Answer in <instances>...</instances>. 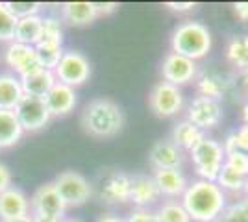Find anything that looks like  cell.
<instances>
[{
    "instance_id": "6da1fadb",
    "label": "cell",
    "mask_w": 248,
    "mask_h": 222,
    "mask_svg": "<svg viewBox=\"0 0 248 222\" xmlns=\"http://www.w3.org/2000/svg\"><path fill=\"white\" fill-rule=\"evenodd\" d=\"M226 192L215 181L195 180L182 194V206L193 222H218L226 211Z\"/></svg>"
},
{
    "instance_id": "7a4b0ae2",
    "label": "cell",
    "mask_w": 248,
    "mask_h": 222,
    "mask_svg": "<svg viewBox=\"0 0 248 222\" xmlns=\"http://www.w3.org/2000/svg\"><path fill=\"white\" fill-rule=\"evenodd\" d=\"M82 128L85 133L96 139L117 135L124 126V115L119 104L109 98H94L85 104L82 111Z\"/></svg>"
},
{
    "instance_id": "3957f363",
    "label": "cell",
    "mask_w": 248,
    "mask_h": 222,
    "mask_svg": "<svg viewBox=\"0 0 248 222\" xmlns=\"http://www.w3.org/2000/svg\"><path fill=\"white\" fill-rule=\"evenodd\" d=\"M170 52L180 54L193 61L206 58L211 50V32L206 24L197 21H184L170 35Z\"/></svg>"
},
{
    "instance_id": "277c9868",
    "label": "cell",
    "mask_w": 248,
    "mask_h": 222,
    "mask_svg": "<svg viewBox=\"0 0 248 222\" xmlns=\"http://www.w3.org/2000/svg\"><path fill=\"white\" fill-rule=\"evenodd\" d=\"M193 167L197 172L198 180H207L215 181L218 176V172L224 167V148L222 143H218L211 137H204L197 147L189 152Z\"/></svg>"
},
{
    "instance_id": "5b68a950",
    "label": "cell",
    "mask_w": 248,
    "mask_h": 222,
    "mask_svg": "<svg viewBox=\"0 0 248 222\" xmlns=\"http://www.w3.org/2000/svg\"><path fill=\"white\" fill-rule=\"evenodd\" d=\"M52 183H54L56 191L60 192V196H62V200L65 202L67 207L83 206L93 194V187H91L89 180L76 170L60 172Z\"/></svg>"
},
{
    "instance_id": "8992f818",
    "label": "cell",
    "mask_w": 248,
    "mask_h": 222,
    "mask_svg": "<svg viewBox=\"0 0 248 222\" xmlns=\"http://www.w3.org/2000/svg\"><path fill=\"white\" fill-rule=\"evenodd\" d=\"M56 82L69 87H80L91 78V63L89 59L78 50H65L58 67L52 71Z\"/></svg>"
},
{
    "instance_id": "52a82bcc",
    "label": "cell",
    "mask_w": 248,
    "mask_h": 222,
    "mask_svg": "<svg viewBox=\"0 0 248 222\" xmlns=\"http://www.w3.org/2000/svg\"><path fill=\"white\" fill-rule=\"evenodd\" d=\"M148 106L159 118L176 117L184 109V93L169 82H157L148 95Z\"/></svg>"
},
{
    "instance_id": "ba28073f",
    "label": "cell",
    "mask_w": 248,
    "mask_h": 222,
    "mask_svg": "<svg viewBox=\"0 0 248 222\" xmlns=\"http://www.w3.org/2000/svg\"><path fill=\"white\" fill-rule=\"evenodd\" d=\"M15 115L21 122L24 133L26 132H39L50 122V111L45 104V100L39 96L24 95L19 106L15 107Z\"/></svg>"
},
{
    "instance_id": "9c48e42d",
    "label": "cell",
    "mask_w": 248,
    "mask_h": 222,
    "mask_svg": "<svg viewBox=\"0 0 248 222\" xmlns=\"http://www.w3.org/2000/svg\"><path fill=\"white\" fill-rule=\"evenodd\" d=\"M187 120L193 122L202 132L213 130L222 120V106L217 100L206 96H195L187 106Z\"/></svg>"
},
{
    "instance_id": "30bf717a",
    "label": "cell",
    "mask_w": 248,
    "mask_h": 222,
    "mask_svg": "<svg viewBox=\"0 0 248 222\" xmlns=\"http://www.w3.org/2000/svg\"><path fill=\"white\" fill-rule=\"evenodd\" d=\"M4 61L13 71V74H17L19 78H26L30 74L39 73L43 69L39 59H37L35 48L15 41L8 44V48L4 52Z\"/></svg>"
},
{
    "instance_id": "8fae6325",
    "label": "cell",
    "mask_w": 248,
    "mask_h": 222,
    "mask_svg": "<svg viewBox=\"0 0 248 222\" xmlns=\"http://www.w3.org/2000/svg\"><path fill=\"white\" fill-rule=\"evenodd\" d=\"M161 76H163V82H169L176 87L186 85L198 76L197 61L184 58L180 54L169 52L161 61Z\"/></svg>"
},
{
    "instance_id": "7c38bea8",
    "label": "cell",
    "mask_w": 248,
    "mask_h": 222,
    "mask_svg": "<svg viewBox=\"0 0 248 222\" xmlns=\"http://www.w3.org/2000/svg\"><path fill=\"white\" fill-rule=\"evenodd\" d=\"M67 211V206L62 200L60 192L56 191L54 183L48 181L41 187H37L30 198V213L31 215H46V217H56L63 219Z\"/></svg>"
},
{
    "instance_id": "4fadbf2b",
    "label": "cell",
    "mask_w": 248,
    "mask_h": 222,
    "mask_svg": "<svg viewBox=\"0 0 248 222\" xmlns=\"http://www.w3.org/2000/svg\"><path fill=\"white\" fill-rule=\"evenodd\" d=\"M148 161L154 170L163 169H180L184 163V152L176 147L170 139H163L154 143L148 152Z\"/></svg>"
},
{
    "instance_id": "5bb4252c",
    "label": "cell",
    "mask_w": 248,
    "mask_h": 222,
    "mask_svg": "<svg viewBox=\"0 0 248 222\" xmlns=\"http://www.w3.org/2000/svg\"><path fill=\"white\" fill-rule=\"evenodd\" d=\"M43 100H45V104L48 107L52 118H54V117L69 115L71 111H74L76 102H78L76 91H74L73 87H69V85H65V84H60V82L54 84V87L45 95Z\"/></svg>"
},
{
    "instance_id": "9a60e30c",
    "label": "cell",
    "mask_w": 248,
    "mask_h": 222,
    "mask_svg": "<svg viewBox=\"0 0 248 222\" xmlns=\"http://www.w3.org/2000/svg\"><path fill=\"white\" fill-rule=\"evenodd\" d=\"M24 215H30V200L24 191L11 185L10 189L0 192V222Z\"/></svg>"
},
{
    "instance_id": "2e32d148",
    "label": "cell",
    "mask_w": 248,
    "mask_h": 222,
    "mask_svg": "<svg viewBox=\"0 0 248 222\" xmlns=\"http://www.w3.org/2000/svg\"><path fill=\"white\" fill-rule=\"evenodd\" d=\"M161 198V192L157 189L155 181L152 176H134L132 178V191H130V202L135 207H143L148 209L150 206H154L155 202Z\"/></svg>"
},
{
    "instance_id": "e0dca14e",
    "label": "cell",
    "mask_w": 248,
    "mask_h": 222,
    "mask_svg": "<svg viewBox=\"0 0 248 222\" xmlns=\"http://www.w3.org/2000/svg\"><path fill=\"white\" fill-rule=\"evenodd\" d=\"M130 191H132V176L124 172H115L108 176L102 183L100 198L106 204H124L130 202Z\"/></svg>"
},
{
    "instance_id": "ac0fdd59",
    "label": "cell",
    "mask_w": 248,
    "mask_h": 222,
    "mask_svg": "<svg viewBox=\"0 0 248 222\" xmlns=\"http://www.w3.org/2000/svg\"><path fill=\"white\" fill-rule=\"evenodd\" d=\"M154 181L157 185V189L161 192V196L167 198H178L186 192L187 181L186 174L180 169H163V170H154Z\"/></svg>"
},
{
    "instance_id": "d6986e66",
    "label": "cell",
    "mask_w": 248,
    "mask_h": 222,
    "mask_svg": "<svg viewBox=\"0 0 248 222\" xmlns=\"http://www.w3.org/2000/svg\"><path fill=\"white\" fill-rule=\"evenodd\" d=\"M62 21L71 26H87L98 19L94 2H65L60 8Z\"/></svg>"
},
{
    "instance_id": "ffe728a7",
    "label": "cell",
    "mask_w": 248,
    "mask_h": 222,
    "mask_svg": "<svg viewBox=\"0 0 248 222\" xmlns=\"http://www.w3.org/2000/svg\"><path fill=\"white\" fill-rule=\"evenodd\" d=\"M24 96L21 78L13 73H0V109L15 111Z\"/></svg>"
},
{
    "instance_id": "44dd1931",
    "label": "cell",
    "mask_w": 248,
    "mask_h": 222,
    "mask_svg": "<svg viewBox=\"0 0 248 222\" xmlns=\"http://www.w3.org/2000/svg\"><path fill=\"white\" fill-rule=\"evenodd\" d=\"M204 137H206V132H202L200 128H197L193 122H189L187 118L176 122L172 128V133H170V141L182 152H191Z\"/></svg>"
},
{
    "instance_id": "7402d4cb",
    "label": "cell",
    "mask_w": 248,
    "mask_h": 222,
    "mask_svg": "<svg viewBox=\"0 0 248 222\" xmlns=\"http://www.w3.org/2000/svg\"><path fill=\"white\" fill-rule=\"evenodd\" d=\"M228 89H230V82L217 73H202L197 76L198 96H206L218 102L220 98L226 96Z\"/></svg>"
},
{
    "instance_id": "603a6c76",
    "label": "cell",
    "mask_w": 248,
    "mask_h": 222,
    "mask_svg": "<svg viewBox=\"0 0 248 222\" xmlns=\"http://www.w3.org/2000/svg\"><path fill=\"white\" fill-rule=\"evenodd\" d=\"M22 135H24V130L15 111L0 109V150L15 147L22 139Z\"/></svg>"
},
{
    "instance_id": "cb8c5ba5",
    "label": "cell",
    "mask_w": 248,
    "mask_h": 222,
    "mask_svg": "<svg viewBox=\"0 0 248 222\" xmlns=\"http://www.w3.org/2000/svg\"><path fill=\"white\" fill-rule=\"evenodd\" d=\"M43 35V17L41 15H31V17H24L17 21V28H15V43H22L28 46H35L41 41Z\"/></svg>"
},
{
    "instance_id": "d4e9b609",
    "label": "cell",
    "mask_w": 248,
    "mask_h": 222,
    "mask_svg": "<svg viewBox=\"0 0 248 222\" xmlns=\"http://www.w3.org/2000/svg\"><path fill=\"white\" fill-rule=\"evenodd\" d=\"M21 84H22L24 95L45 98V95H46L52 87H54V84H56V76H54L52 71L41 69L39 73L30 74V76H26V78H21Z\"/></svg>"
},
{
    "instance_id": "484cf974",
    "label": "cell",
    "mask_w": 248,
    "mask_h": 222,
    "mask_svg": "<svg viewBox=\"0 0 248 222\" xmlns=\"http://www.w3.org/2000/svg\"><path fill=\"white\" fill-rule=\"evenodd\" d=\"M226 59L237 71L248 69V35H235L228 41Z\"/></svg>"
},
{
    "instance_id": "4316f807",
    "label": "cell",
    "mask_w": 248,
    "mask_h": 222,
    "mask_svg": "<svg viewBox=\"0 0 248 222\" xmlns=\"http://www.w3.org/2000/svg\"><path fill=\"white\" fill-rule=\"evenodd\" d=\"M33 48H35V54H37V59H39L41 67L46 69V71H54L58 67V63H60L63 52H65L63 44L46 41H39Z\"/></svg>"
},
{
    "instance_id": "83f0119b",
    "label": "cell",
    "mask_w": 248,
    "mask_h": 222,
    "mask_svg": "<svg viewBox=\"0 0 248 222\" xmlns=\"http://www.w3.org/2000/svg\"><path fill=\"white\" fill-rule=\"evenodd\" d=\"M155 217H157V222H193L186 207L182 206V202L178 200L163 202L155 211Z\"/></svg>"
},
{
    "instance_id": "f1b7e54d",
    "label": "cell",
    "mask_w": 248,
    "mask_h": 222,
    "mask_svg": "<svg viewBox=\"0 0 248 222\" xmlns=\"http://www.w3.org/2000/svg\"><path fill=\"white\" fill-rule=\"evenodd\" d=\"M215 183H217L224 192L239 194V192H243V187H245V176H241L237 172L230 170L228 167H222V170L218 172Z\"/></svg>"
},
{
    "instance_id": "f546056e",
    "label": "cell",
    "mask_w": 248,
    "mask_h": 222,
    "mask_svg": "<svg viewBox=\"0 0 248 222\" xmlns=\"http://www.w3.org/2000/svg\"><path fill=\"white\" fill-rule=\"evenodd\" d=\"M17 19L10 13L4 2H0V43H13L15 39Z\"/></svg>"
},
{
    "instance_id": "4dcf8cb0",
    "label": "cell",
    "mask_w": 248,
    "mask_h": 222,
    "mask_svg": "<svg viewBox=\"0 0 248 222\" xmlns=\"http://www.w3.org/2000/svg\"><path fill=\"white\" fill-rule=\"evenodd\" d=\"M41 41L63 44V28L60 19H56V17H43Z\"/></svg>"
},
{
    "instance_id": "1f68e13d",
    "label": "cell",
    "mask_w": 248,
    "mask_h": 222,
    "mask_svg": "<svg viewBox=\"0 0 248 222\" xmlns=\"http://www.w3.org/2000/svg\"><path fill=\"white\" fill-rule=\"evenodd\" d=\"M4 4L17 21L31 15H39V11L43 10V4L39 2H4Z\"/></svg>"
},
{
    "instance_id": "d6a6232c",
    "label": "cell",
    "mask_w": 248,
    "mask_h": 222,
    "mask_svg": "<svg viewBox=\"0 0 248 222\" xmlns=\"http://www.w3.org/2000/svg\"><path fill=\"white\" fill-rule=\"evenodd\" d=\"M224 167H228L230 170L237 172L241 176H248V154L247 152H241V150H233L226 154L224 158Z\"/></svg>"
},
{
    "instance_id": "836d02e7",
    "label": "cell",
    "mask_w": 248,
    "mask_h": 222,
    "mask_svg": "<svg viewBox=\"0 0 248 222\" xmlns=\"http://www.w3.org/2000/svg\"><path fill=\"white\" fill-rule=\"evenodd\" d=\"M126 222H157L154 211L150 209H143V207H135L134 211L130 213V217L126 219Z\"/></svg>"
},
{
    "instance_id": "e575fe53",
    "label": "cell",
    "mask_w": 248,
    "mask_h": 222,
    "mask_svg": "<svg viewBox=\"0 0 248 222\" xmlns=\"http://www.w3.org/2000/svg\"><path fill=\"white\" fill-rule=\"evenodd\" d=\"M235 135V143H237V150L247 152L248 154V124H243L237 132H233Z\"/></svg>"
},
{
    "instance_id": "d590c367",
    "label": "cell",
    "mask_w": 248,
    "mask_h": 222,
    "mask_svg": "<svg viewBox=\"0 0 248 222\" xmlns=\"http://www.w3.org/2000/svg\"><path fill=\"white\" fill-rule=\"evenodd\" d=\"M94 10L98 17H106L119 10V4L117 2H94Z\"/></svg>"
},
{
    "instance_id": "8d00e7d4",
    "label": "cell",
    "mask_w": 248,
    "mask_h": 222,
    "mask_svg": "<svg viewBox=\"0 0 248 222\" xmlns=\"http://www.w3.org/2000/svg\"><path fill=\"white\" fill-rule=\"evenodd\" d=\"M167 8L170 11H176V13H189L197 8L195 2H167Z\"/></svg>"
},
{
    "instance_id": "74e56055",
    "label": "cell",
    "mask_w": 248,
    "mask_h": 222,
    "mask_svg": "<svg viewBox=\"0 0 248 222\" xmlns=\"http://www.w3.org/2000/svg\"><path fill=\"white\" fill-rule=\"evenodd\" d=\"M11 172L10 169L4 165V163H0V192H4L6 189H10L11 187Z\"/></svg>"
},
{
    "instance_id": "f35d334b",
    "label": "cell",
    "mask_w": 248,
    "mask_h": 222,
    "mask_svg": "<svg viewBox=\"0 0 248 222\" xmlns=\"http://www.w3.org/2000/svg\"><path fill=\"white\" fill-rule=\"evenodd\" d=\"M233 13L241 22L248 24V2H235L233 4Z\"/></svg>"
},
{
    "instance_id": "ab89813d",
    "label": "cell",
    "mask_w": 248,
    "mask_h": 222,
    "mask_svg": "<svg viewBox=\"0 0 248 222\" xmlns=\"http://www.w3.org/2000/svg\"><path fill=\"white\" fill-rule=\"evenodd\" d=\"M222 148H224V154H230V152L237 150V143H235V135H233V132H232V133L222 141Z\"/></svg>"
},
{
    "instance_id": "60d3db41",
    "label": "cell",
    "mask_w": 248,
    "mask_h": 222,
    "mask_svg": "<svg viewBox=\"0 0 248 222\" xmlns=\"http://www.w3.org/2000/svg\"><path fill=\"white\" fill-rule=\"evenodd\" d=\"M63 219L56 217H46V215H31V222H62Z\"/></svg>"
},
{
    "instance_id": "b9f144b4",
    "label": "cell",
    "mask_w": 248,
    "mask_h": 222,
    "mask_svg": "<svg viewBox=\"0 0 248 222\" xmlns=\"http://www.w3.org/2000/svg\"><path fill=\"white\" fill-rule=\"evenodd\" d=\"M96 222H126L124 219H121L119 215H113V213H106V215H102L100 219Z\"/></svg>"
},
{
    "instance_id": "7bdbcfd3",
    "label": "cell",
    "mask_w": 248,
    "mask_h": 222,
    "mask_svg": "<svg viewBox=\"0 0 248 222\" xmlns=\"http://www.w3.org/2000/svg\"><path fill=\"white\" fill-rule=\"evenodd\" d=\"M239 80H241V85H243V89L247 91V95H248V69L239 71Z\"/></svg>"
},
{
    "instance_id": "ee69618b",
    "label": "cell",
    "mask_w": 248,
    "mask_h": 222,
    "mask_svg": "<svg viewBox=\"0 0 248 222\" xmlns=\"http://www.w3.org/2000/svg\"><path fill=\"white\" fill-rule=\"evenodd\" d=\"M2 222H31V215H24V217H17V219H10V221Z\"/></svg>"
},
{
    "instance_id": "f6af8a7d",
    "label": "cell",
    "mask_w": 248,
    "mask_h": 222,
    "mask_svg": "<svg viewBox=\"0 0 248 222\" xmlns=\"http://www.w3.org/2000/svg\"><path fill=\"white\" fill-rule=\"evenodd\" d=\"M243 192L247 194V198H248V176L245 178V187H243Z\"/></svg>"
},
{
    "instance_id": "bcb514c9",
    "label": "cell",
    "mask_w": 248,
    "mask_h": 222,
    "mask_svg": "<svg viewBox=\"0 0 248 222\" xmlns=\"http://www.w3.org/2000/svg\"><path fill=\"white\" fill-rule=\"evenodd\" d=\"M62 222H80V221H76V219H63Z\"/></svg>"
}]
</instances>
